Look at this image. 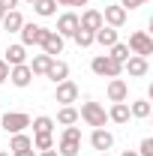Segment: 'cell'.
Instances as JSON below:
<instances>
[{
  "instance_id": "d4e9b609",
  "label": "cell",
  "mask_w": 153,
  "mask_h": 156,
  "mask_svg": "<svg viewBox=\"0 0 153 156\" xmlns=\"http://www.w3.org/2000/svg\"><path fill=\"white\" fill-rule=\"evenodd\" d=\"M30 126H33V135H39V132H51L54 129V120L48 114H39L36 120H30Z\"/></svg>"
},
{
  "instance_id": "44dd1931",
  "label": "cell",
  "mask_w": 153,
  "mask_h": 156,
  "mask_svg": "<svg viewBox=\"0 0 153 156\" xmlns=\"http://www.w3.org/2000/svg\"><path fill=\"white\" fill-rule=\"evenodd\" d=\"M9 150H12V153H18V150H33V138L24 135V132H15V135L9 138Z\"/></svg>"
},
{
  "instance_id": "60d3db41",
  "label": "cell",
  "mask_w": 153,
  "mask_h": 156,
  "mask_svg": "<svg viewBox=\"0 0 153 156\" xmlns=\"http://www.w3.org/2000/svg\"><path fill=\"white\" fill-rule=\"evenodd\" d=\"M27 3H33V0H27Z\"/></svg>"
},
{
  "instance_id": "ba28073f",
  "label": "cell",
  "mask_w": 153,
  "mask_h": 156,
  "mask_svg": "<svg viewBox=\"0 0 153 156\" xmlns=\"http://www.w3.org/2000/svg\"><path fill=\"white\" fill-rule=\"evenodd\" d=\"M123 69L129 72V78H144L147 72H150V63H147V57H138V54H129V60L123 63Z\"/></svg>"
},
{
  "instance_id": "7a4b0ae2",
  "label": "cell",
  "mask_w": 153,
  "mask_h": 156,
  "mask_svg": "<svg viewBox=\"0 0 153 156\" xmlns=\"http://www.w3.org/2000/svg\"><path fill=\"white\" fill-rule=\"evenodd\" d=\"M90 69H93V75H99V78H120V72H123V63L111 60L108 54H99V57L90 60Z\"/></svg>"
},
{
  "instance_id": "5bb4252c",
  "label": "cell",
  "mask_w": 153,
  "mask_h": 156,
  "mask_svg": "<svg viewBox=\"0 0 153 156\" xmlns=\"http://www.w3.org/2000/svg\"><path fill=\"white\" fill-rule=\"evenodd\" d=\"M75 30H78V15L75 12H63V15L57 18V33L66 39V36H72Z\"/></svg>"
},
{
  "instance_id": "8fae6325",
  "label": "cell",
  "mask_w": 153,
  "mask_h": 156,
  "mask_svg": "<svg viewBox=\"0 0 153 156\" xmlns=\"http://www.w3.org/2000/svg\"><path fill=\"white\" fill-rule=\"evenodd\" d=\"M42 51H45L48 57L63 54V36H60L57 30H48V33H45V39H42Z\"/></svg>"
},
{
  "instance_id": "30bf717a",
  "label": "cell",
  "mask_w": 153,
  "mask_h": 156,
  "mask_svg": "<svg viewBox=\"0 0 153 156\" xmlns=\"http://www.w3.org/2000/svg\"><path fill=\"white\" fill-rule=\"evenodd\" d=\"M102 24H108V27H123L126 24V9L114 3V6H105V12H102Z\"/></svg>"
},
{
  "instance_id": "cb8c5ba5",
  "label": "cell",
  "mask_w": 153,
  "mask_h": 156,
  "mask_svg": "<svg viewBox=\"0 0 153 156\" xmlns=\"http://www.w3.org/2000/svg\"><path fill=\"white\" fill-rule=\"evenodd\" d=\"M57 123H63V126H75V123H78V108L63 105V108L57 111Z\"/></svg>"
},
{
  "instance_id": "e0dca14e",
  "label": "cell",
  "mask_w": 153,
  "mask_h": 156,
  "mask_svg": "<svg viewBox=\"0 0 153 156\" xmlns=\"http://www.w3.org/2000/svg\"><path fill=\"white\" fill-rule=\"evenodd\" d=\"M45 78H51L54 84H60V81H66L69 78V63H63V60H51V66H48V72H45Z\"/></svg>"
},
{
  "instance_id": "8992f818",
  "label": "cell",
  "mask_w": 153,
  "mask_h": 156,
  "mask_svg": "<svg viewBox=\"0 0 153 156\" xmlns=\"http://www.w3.org/2000/svg\"><path fill=\"white\" fill-rule=\"evenodd\" d=\"M27 126H30V114H24V111H6V114H3V129H6L9 135L24 132Z\"/></svg>"
},
{
  "instance_id": "f1b7e54d",
  "label": "cell",
  "mask_w": 153,
  "mask_h": 156,
  "mask_svg": "<svg viewBox=\"0 0 153 156\" xmlns=\"http://www.w3.org/2000/svg\"><path fill=\"white\" fill-rule=\"evenodd\" d=\"M108 57H111V60H117V63H126V60H129V48H126V42H114Z\"/></svg>"
},
{
  "instance_id": "3957f363",
  "label": "cell",
  "mask_w": 153,
  "mask_h": 156,
  "mask_svg": "<svg viewBox=\"0 0 153 156\" xmlns=\"http://www.w3.org/2000/svg\"><path fill=\"white\" fill-rule=\"evenodd\" d=\"M78 150H81V129L78 126H66L63 135H60L57 153L60 156H78Z\"/></svg>"
},
{
  "instance_id": "ab89813d",
  "label": "cell",
  "mask_w": 153,
  "mask_h": 156,
  "mask_svg": "<svg viewBox=\"0 0 153 156\" xmlns=\"http://www.w3.org/2000/svg\"><path fill=\"white\" fill-rule=\"evenodd\" d=\"M99 156H108V153H99Z\"/></svg>"
},
{
  "instance_id": "ac0fdd59",
  "label": "cell",
  "mask_w": 153,
  "mask_h": 156,
  "mask_svg": "<svg viewBox=\"0 0 153 156\" xmlns=\"http://www.w3.org/2000/svg\"><path fill=\"white\" fill-rule=\"evenodd\" d=\"M21 63H27V48L21 42H15L6 48V66H21Z\"/></svg>"
},
{
  "instance_id": "8d00e7d4",
  "label": "cell",
  "mask_w": 153,
  "mask_h": 156,
  "mask_svg": "<svg viewBox=\"0 0 153 156\" xmlns=\"http://www.w3.org/2000/svg\"><path fill=\"white\" fill-rule=\"evenodd\" d=\"M120 156H138V153H135V150H126V153H120Z\"/></svg>"
},
{
  "instance_id": "603a6c76",
  "label": "cell",
  "mask_w": 153,
  "mask_h": 156,
  "mask_svg": "<svg viewBox=\"0 0 153 156\" xmlns=\"http://www.w3.org/2000/svg\"><path fill=\"white\" fill-rule=\"evenodd\" d=\"M30 6H33V12H36V15H42V18L57 15V3H54V0H33Z\"/></svg>"
},
{
  "instance_id": "d6a6232c",
  "label": "cell",
  "mask_w": 153,
  "mask_h": 156,
  "mask_svg": "<svg viewBox=\"0 0 153 156\" xmlns=\"http://www.w3.org/2000/svg\"><path fill=\"white\" fill-rule=\"evenodd\" d=\"M0 6L9 12V9H15V6H18V0H0Z\"/></svg>"
},
{
  "instance_id": "f546056e",
  "label": "cell",
  "mask_w": 153,
  "mask_h": 156,
  "mask_svg": "<svg viewBox=\"0 0 153 156\" xmlns=\"http://www.w3.org/2000/svg\"><path fill=\"white\" fill-rule=\"evenodd\" d=\"M138 156H153V138H144L141 147H138Z\"/></svg>"
},
{
  "instance_id": "4fadbf2b",
  "label": "cell",
  "mask_w": 153,
  "mask_h": 156,
  "mask_svg": "<svg viewBox=\"0 0 153 156\" xmlns=\"http://www.w3.org/2000/svg\"><path fill=\"white\" fill-rule=\"evenodd\" d=\"M9 81H12L15 87H27V84L33 81L30 66H27V63H21V66H9Z\"/></svg>"
},
{
  "instance_id": "4dcf8cb0",
  "label": "cell",
  "mask_w": 153,
  "mask_h": 156,
  "mask_svg": "<svg viewBox=\"0 0 153 156\" xmlns=\"http://www.w3.org/2000/svg\"><path fill=\"white\" fill-rule=\"evenodd\" d=\"M120 6L129 12V9H138V6H144V0H120Z\"/></svg>"
},
{
  "instance_id": "b9f144b4",
  "label": "cell",
  "mask_w": 153,
  "mask_h": 156,
  "mask_svg": "<svg viewBox=\"0 0 153 156\" xmlns=\"http://www.w3.org/2000/svg\"><path fill=\"white\" fill-rule=\"evenodd\" d=\"M144 3H147V0H144Z\"/></svg>"
},
{
  "instance_id": "1f68e13d",
  "label": "cell",
  "mask_w": 153,
  "mask_h": 156,
  "mask_svg": "<svg viewBox=\"0 0 153 156\" xmlns=\"http://www.w3.org/2000/svg\"><path fill=\"white\" fill-rule=\"evenodd\" d=\"M9 78V66H6V60H0V84Z\"/></svg>"
},
{
  "instance_id": "e575fe53",
  "label": "cell",
  "mask_w": 153,
  "mask_h": 156,
  "mask_svg": "<svg viewBox=\"0 0 153 156\" xmlns=\"http://www.w3.org/2000/svg\"><path fill=\"white\" fill-rule=\"evenodd\" d=\"M39 156H60V153H57V150H54V147H51V150H42V153H39Z\"/></svg>"
},
{
  "instance_id": "484cf974",
  "label": "cell",
  "mask_w": 153,
  "mask_h": 156,
  "mask_svg": "<svg viewBox=\"0 0 153 156\" xmlns=\"http://www.w3.org/2000/svg\"><path fill=\"white\" fill-rule=\"evenodd\" d=\"M129 114H132V117H138V120L150 117V102H147V99H135L132 105H129Z\"/></svg>"
},
{
  "instance_id": "ffe728a7",
  "label": "cell",
  "mask_w": 153,
  "mask_h": 156,
  "mask_svg": "<svg viewBox=\"0 0 153 156\" xmlns=\"http://www.w3.org/2000/svg\"><path fill=\"white\" fill-rule=\"evenodd\" d=\"M51 60H54V57H48V54L42 51V54H33V60H30L27 66H30V72H33V75H45V72H48V66H51Z\"/></svg>"
},
{
  "instance_id": "83f0119b",
  "label": "cell",
  "mask_w": 153,
  "mask_h": 156,
  "mask_svg": "<svg viewBox=\"0 0 153 156\" xmlns=\"http://www.w3.org/2000/svg\"><path fill=\"white\" fill-rule=\"evenodd\" d=\"M51 147H54V135H51V132L33 135V150H51Z\"/></svg>"
},
{
  "instance_id": "f35d334b",
  "label": "cell",
  "mask_w": 153,
  "mask_h": 156,
  "mask_svg": "<svg viewBox=\"0 0 153 156\" xmlns=\"http://www.w3.org/2000/svg\"><path fill=\"white\" fill-rule=\"evenodd\" d=\"M0 156H12V153H6V150H0Z\"/></svg>"
},
{
  "instance_id": "7402d4cb",
  "label": "cell",
  "mask_w": 153,
  "mask_h": 156,
  "mask_svg": "<svg viewBox=\"0 0 153 156\" xmlns=\"http://www.w3.org/2000/svg\"><path fill=\"white\" fill-rule=\"evenodd\" d=\"M129 105L126 102H114L111 105V111H108V120H114V123H129Z\"/></svg>"
},
{
  "instance_id": "2e32d148",
  "label": "cell",
  "mask_w": 153,
  "mask_h": 156,
  "mask_svg": "<svg viewBox=\"0 0 153 156\" xmlns=\"http://www.w3.org/2000/svg\"><path fill=\"white\" fill-rule=\"evenodd\" d=\"M78 27H84V30H99L102 27V12L99 9H84V15L78 18Z\"/></svg>"
},
{
  "instance_id": "9c48e42d",
  "label": "cell",
  "mask_w": 153,
  "mask_h": 156,
  "mask_svg": "<svg viewBox=\"0 0 153 156\" xmlns=\"http://www.w3.org/2000/svg\"><path fill=\"white\" fill-rule=\"evenodd\" d=\"M90 144H93V150L99 153H108L111 147H114V135L102 126V129H93V135H90Z\"/></svg>"
},
{
  "instance_id": "74e56055",
  "label": "cell",
  "mask_w": 153,
  "mask_h": 156,
  "mask_svg": "<svg viewBox=\"0 0 153 156\" xmlns=\"http://www.w3.org/2000/svg\"><path fill=\"white\" fill-rule=\"evenodd\" d=\"M3 15H6V9H3V6H0V21H3Z\"/></svg>"
},
{
  "instance_id": "9a60e30c",
  "label": "cell",
  "mask_w": 153,
  "mask_h": 156,
  "mask_svg": "<svg viewBox=\"0 0 153 156\" xmlns=\"http://www.w3.org/2000/svg\"><path fill=\"white\" fill-rule=\"evenodd\" d=\"M93 42H99L102 48H111L114 42H120V39H117V27H108V24H102V27L93 33Z\"/></svg>"
},
{
  "instance_id": "d590c367",
  "label": "cell",
  "mask_w": 153,
  "mask_h": 156,
  "mask_svg": "<svg viewBox=\"0 0 153 156\" xmlns=\"http://www.w3.org/2000/svg\"><path fill=\"white\" fill-rule=\"evenodd\" d=\"M12 156H36L33 150H18V153H12Z\"/></svg>"
},
{
  "instance_id": "52a82bcc",
  "label": "cell",
  "mask_w": 153,
  "mask_h": 156,
  "mask_svg": "<svg viewBox=\"0 0 153 156\" xmlns=\"http://www.w3.org/2000/svg\"><path fill=\"white\" fill-rule=\"evenodd\" d=\"M75 99H78V84H75V81H69V78L60 81L57 90H54V102H60V105H72Z\"/></svg>"
},
{
  "instance_id": "277c9868",
  "label": "cell",
  "mask_w": 153,
  "mask_h": 156,
  "mask_svg": "<svg viewBox=\"0 0 153 156\" xmlns=\"http://www.w3.org/2000/svg\"><path fill=\"white\" fill-rule=\"evenodd\" d=\"M126 48H129V54H138V57H150L153 54V39L150 33H144V30H135L129 42H126Z\"/></svg>"
},
{
  "instance_id": "5b68a950",
  "label": "cell",
  "mask_w": 153,
  "mask_h": 156,
  "mask_svg": "<svg viewBox=\"0 0 153 156\" xmlns=\"http://www.w3.org/2000/svg\"><path fill=\"white\" fill-rule=\"evenodd\" d=\"M18 33H21V45H24V48H30V45H42V39H45V33H48V27L33 24V21H30V24L24 21Z\"/></svg>"
},
{
  "instance_id": "6da1fadb",
  "label": "cell",
  "mask_w": 153,
  "mask_h": 156,
  "mask_svg": "<svg viewBox=\"0 0 153 156\" xmlns=\"http://www.w3.org/2000/svg\"><path fill=\"white\" fill-rule=\"evenodd\" d=\"M78 117L87 123V126H93V129H102L105 123H108V111L99 105V102H81V111Z\"/></svg>"
},
{
  "instance_id": "7c38bea8",
  "label": "cell",
  "mask_w": 153,
  "mask_h": 156,
  "mask_svg": "<svg viewBox=\"0 0 153 156\" xmlns=\"http://www.w3.org/2000/svg\"><path fill=\"white\" fill-rule=\"evenodd\" d=\"M105 93H108V99H111V102H126V99H129V84H126L123 78H111Z\"/></svg>"
},
{
  "instance_id": "836d02e7",
  "label": "cell",
  "mask_w": 153,
  "mask_h": 156,
  "mask_svg": "<svg viewBox=\"0 0 153 156\" xmlns=\"http://www.w3.org/2000/svg\"><path fill=\"white\" fill-rule=\"evenodd\" d=\"M57 6H75V0H54Z\"/></svg>"
},
{
  "instance_id": "d6986e66",
  "label": "cell",
  "mask_w": 153,
  "mask_h": 156,
  "mask_svg": "<svg viewBox=\"0 0 153 156\" xmlns=\"http://www.w3.org/2000/svg\"><path fill=\"white\" fill-rule=\"evenodd\" d=\"M0 24H3V30H6V33H18L21 24H24V18H21L18 9H9V12L3 15V21H0Z\"/></svg>"
},
{
  "instance_id": "4316f807",
  "label": "cell",
  "mask_w": 153,
  "mask_h": 156,
  "mask_svg": "<svg viewBox=\"0 0 153 156\" xmlns=\"http://www.w3.org/2000/svg\"><path fill=\"white\" fill-rule=\"evenodd\" d=\"M72 39H75L78 48H90V45H93V30H84V27H78L75 33H72Z\"/></svg>"
}]
</instances>
